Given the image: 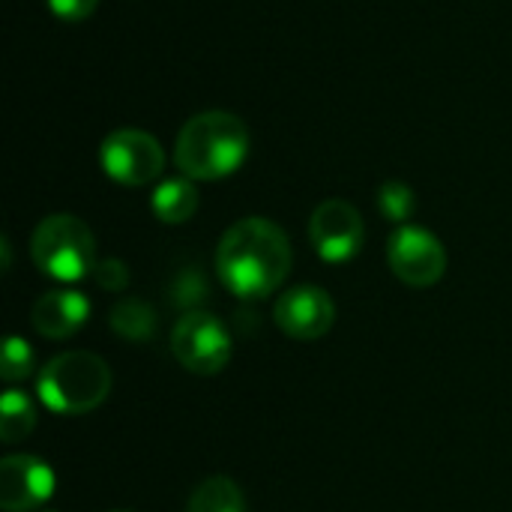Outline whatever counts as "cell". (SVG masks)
Returning a JSON list of instances; mask_svg holds the SVG:
<instances>
[{"instance_id":"9","label":"cell","mask_w":512,"mask_h":512,"mask_svg":"<svg viewBox=\"0 0 512 512\" xmlns=\"http://www.w3.org/2000/svg\"><path fill=\"white\" fill-rule=\"evenodd\" d=\"M273 318L285 336L297 342H315L330 333L336 321V303L318 285H297L276 300Z\"/></svg>"},{"instance_id":"16","label":"cell","mask_w":512,"mask_h":512,"mask_svg":"<svg viewBox=\"0 0 512 512\" xmlns=\"http://www.w3.org/2000/svg\"><path fill=\"white\" fill-rule=\"evenodd\" d=\"M378 210L381 216H387L390 222L396 225H408V219L414 216L417 210V195L408 183H399V180H390V183H381L378 186Z\"/></svg>"},{"instance_id":"4","label":"cell","mask_w":512,"mask_h":512,"mask_svg":"<svg viewBox=\"0 0 512 512\" xmlns=\"http://www.w3.org/2000/svg\"><path fill=\"white\" fill-rule=\"evenodd\" d=\"M33 264L57 282H81L96 270V237L93 231L69 213H54L42 219L30 240Z\"/></svg>"},{"instance_id":"18","label":"cell","mask_w":512,"mask_h":512,"mask_svg":"<svg viewBox=\"0 0 512 512\" xmlns=\"http://www.w3.org/2000/svg\"><path fill=\"white\" fill-rule=\"evenodd\" d=\"M93 279H96V285H99V288H105V291H123V288L129 285V270H126V264H123V261H117V258H105V261H99V264H96Z\"/></svg>"},{"instance_id":"12","label":"cell","mask_w":512,"mask_h":512,"mask_svg":"<svg viewBox=\"0 0 512 512\" xmlns=\"http://www.w3.org/2000/svg\"><path fill=\"white\" fill-rule=\"evenodd\" d=\"M150 207L159 222L165 225H180L195 216L198 210V189L189 177H168L153 189Z\"/></svg>"},{"instance_id":"20","label":"cell","mask_w":512,"mask_h":512,"mask_svg":"<svg viewBox=\"0 0 512 512\" xmlns=\"http://www.w3.org/2000/svg\"><path fill=\"white\" fill-rule=\"evenodd\" d=\"M108 512H129V510H108Z\"/></svg>"},{"instance_id":"6","label":"cell","mask_w":512,"mask_h":512,"mask_svg":"<svg viewBox=\"0 0 512 512\" xmlns=\"http://www.w3.org/2000/svg\"><path fill=\"white\" fill-rule=\"evenodd\" d=\"M102 171L120 186H147L165 168L162 144L144 129H117L99 147Z\"/></svg>"},{"instance_id":"5","label":"cell","mask_w":512,"mask_h":512,"mask_svg":"<svg viewBox=\"0 0 512 512\" xmlns=\"http://www.w3.org/2000/svg\"><path fill=\"white\" fill-rule=\"evenodd\" d=\"M171 351L192 375H219L234 354V342L216 315L186 312L171 330Z\"/></svg>"},{"instance_id":"14","label":"cell","mask_w":512,"mask_h":512,"mask_svg":"<svg viewBox=\"0 0 512 512\" xmlns=\"http://www.w3.org/2000/svg\"><path fill=\"white\" fill-rule=\"evenodd\" d=\"M36 426V408L33 399L15 387H9L0 399V438L3 444H18L24 441Z\"/></svg>"},{"instance_id":"8","label":"cell","mask_w":512,"mask_h":512,"mask_svg":"<svg viewBox=\"0 0 512 512\" xmlns=\"http://www.w3.org/2000/svg\"><path fill=\"white\" fill-rule=\"evenodd\" d=\"M309 240L321 261L345 264L363 246V216L342 198L321 201L309 219Z\"/></svg>"},{"instance_id":"19","label":"cell","mask_w":512,"mask_h":512,"mask_svg":"<svg viewBox=\"0 0 512 512\" xmlns=\"http://www.w3.org/2000/svg\"><path fill=\"white\" fill-rule=\"evenodd\" d=\"M45 6L51 9L54 18H60L66 24H78L99 6V0H45Z\"/></svg>"},{"instance_id":"3","label":"cell","mask_w":512,"mask_h":512,"mask_svg":"<svg viewBox=\"0 0 512 512\" xmlns=\"http://www.w3.org/2000/svg\"><path fill=\"white\" fill-rule=\"evenodd\" d=\"M36 393L42 405L63 417H81L99 408L111 393V369L90 351H66L42 366Z\"/></svg>"},{"instance_id":"7","label":"cell","mask_w":512,"mask_h":512,"mask_svg":"<svg viewBox=\"0 0 512 512\" xmlns=\"http://www.w3.org/2000/svg\"><path fill=\"white\" fill-rule=\"evenodd\" d=\"M387 261L396 279H402L411 288H429L441 282V276L447 273L444 243L420 225H399L390 234Z\"/></svg>"},{"instance_id":"10","label":"cell","mask_w":512,"mask_h":512,"mask_svg":"<svg viewBox=\"0 0 512 512\" xmlns=\"http://www.w3.org/2000/svg\"><path fill=\"white\" fill-rule=\"evenodd\" d=\"M54 495V471L36 456H6L0 462V507L6 512L39 510Z\"/></svg>"},{"instance_id":"11","label":"cell","mask_w":512,"mask_h":512,"mask_svg":"<svg viewBox=\"0 0 512 512\" xmlns=\"http://www.w3.org/2000/svg\"><path fill=\"white\" fill-rule=\"evenodd\" d=\"M90 315V300L78 291H51L33 303L30 321L45 339H69L75 336Z\"/></svg>"},{"instance_id":"2","label":"cell","mask_w":512,"mask_h":512,"mask_svg":"<svg viewBox=\"0 0 512 512\" xmlns=\"http://www.w3.org/2000/svg\"><path fill=\"white\" fill-rule=\"evenodd\" d=\"M249 153V129L231 111H201L186 120L174 144V162L189 180H222Z\"/></svg>"},{"instance_id":"15","label":"cell","mask_w":512,"mask_h":512,"mask_svg":"<svg viewBox=\"0 0 512 512\" xmlns=\"http://www.w3.org/2000/svg\"><path fill=\"white\" fill-rule=\"evenodd\" d=\"M111 330L129 342H144L156 333V312L150 303L126 297L111 309Z\"/></svg>"},{"instance_id":"1","label":"cell","mask_w":512,"mask_h":512,"mask_svg":"<svg viewBox=\"0 0 512 512\" xmlns=\"http://www.w3.org/2000/svg\"><path fill=\"white\" fill-rule=\"evenodd\" d=\"M291 270L288 234L261 216L234 222L216 249L219 282L240 300L270 297Z\"/></svg>"},{"instance_id":"13","label":"cell","mask_w":512,"mask_h":512,"mask_svg":"<svg viewBox=\"0 0 512 512\" xmlns=\"http://www.w3.org/2000/svg\"><path fill=\"white\" fill-rule=\"evenodd\" d=\"M186 512H246V498L231 477H207L192 492Z\"/></svg>"},{"instance_id":"17","label":"cell","mask_w":512,"mask_h":512,"mask_svg":"<svg viewBox=\"0 0 512 512\" xmlns=\"http://www.w3.org/2000/svg\"><path fill=\"white\" fill-rule=\"evenodd\" d=\"M33 369H36V354H33L30 342L21 339V336H9L6 345H3V357H0L3 381H9V384L24 381V378L33 375Z\"/></svg>"}]
</instances>
